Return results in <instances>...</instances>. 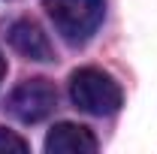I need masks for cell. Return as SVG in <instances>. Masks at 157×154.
I'll list each match as a JSON object with an SVG mask.
<instances>
[{"mask_svg":"<svg viewBox=\"0 0 157 154\" xmlns=\"http://www.w3.org/2000/svg\"><path fill=\"white\" fill-rule=\"evenodd\" d=\"M42 9L60 37L73 45H82L97 33L106 15V0H42Z\"/></svg>","mask_w":157,"mask_h":154,"instance_id":"cell-1","label":"cell"},{"mask_svg":"<svg viewBox=\"0 0 157 154\" xmlns=\"http://www.w3.org/2000/svg\"><path fill=\"white\" fill-rule=\"evenodd\" d=\"M70 100L76 109L103 118V115H115L124 97L112 76H106L103 70H94V67H85L70 76Z\"/></svg>","mask_w":157,"mask_h":154,"instance_id":"cell-2","label":"cell"},{"mask_svg":"<svg viewBox=\"0 0 157 154\" xmlns=\"http://www.w3.org/2000/svg\"><path fill=\"white\" fill-rule=\"evenodd\" d=\"M6 112L18 118L21 124H36L42 118H48L58 106V91L48 79H27L21 82L12 94L6 97Z\"/></svg>","mask_w":157,"mask_h":154,"instance_id":"cell-3","label":"cell"},{"mask_svg":"<svg viewBox=\"0 0 157 154\" xmlns=\"http://www.w3.org/2000/svg\"><path fill=\"white\" fill-rule=\"evenodd\" d=\"M45 151L48 154H94L97 151V136L82 124L63 121V124H55L48 130Z\"/></svg>","mask_w":157,"mask_h":154,"instance_id":"cell-4","label":"cell"},{"mask_svg":"<svg viewBox=\"0 0 157 154\" xmlns=\"http://www.w3.org/2000/svg\"><path fill=\"white\" fill-rule=\"evenodd\" d=\"M9 42H12V48L18 55H24L30 60H52L55 58L48 37L42 33V27L36 21H30V18H21L9 27Z\"/></svg>","mask_w":157,"mask_h":154,"instance_id":"cell-5","label":"cell"},{"mask_svg":"<svg viewBox=\"0 0 157 154\" xmlns=\"http://www.w3.org/2000/svg\"><path fill=\"white\" fill-rule=\"evenodd\" d=\"M0 151H18V154H24L27 151V142H24L21 136H15L12 130L0 127Z\"/></svg>","mask_w":157,"mask_h":154,"instance_id":"cell-6","label":"cell"},{"mask_svg":"<svg viewBox=\"0 0 157 154\" xmlns=\"http://www.w3.org/2000/svg\"><path fill=\"white\" fill-rule=\"evenodd\" d=\"M3 76H6V60H3V55H0V82H3Z\"/></svg>","mask_w":157,"mask_h":154,"instance_id":"cell-7","label":"cell"}]
</instances>
